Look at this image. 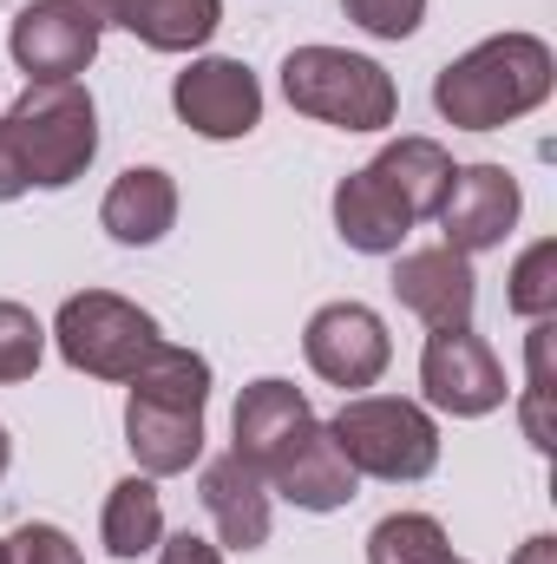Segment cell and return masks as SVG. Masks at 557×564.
Segmentation results:
<instances>
[{
  "mask_svg": "<svg viewBox=\"0 0 557 564\" xmlns=\"http://www.w3.org/2000/svg\"><path fill=\"white\" fill-rule=\"evenodd\" d=\"M394 295H401V308L419 315L426 328H466L472 308H479L472 257H459V250H446V243L401 250V257H394Z\"/></svg>",
  "mask_w": 557,
  "mask_h": 564,
  "instance_id": "cell-13",
  "label": "cell"
},
{
  "mask_svg": "<svg viewBox=\"0 0 557 564\" xmlns=\"http://www.w3.org/2000/svg\"><path fill=\"white\" fill-rule=\"evenodd\" d=\"M401 204H407V217H439V204H446V184H452V151L439 139H419V132H407V139H387L381 144V158L368 164Z\"/></svg>",
  "mask_w": 557,
  "mask_h": 564,
  "instance_id": "cell-19",
  "label": "cell"
},
{
  "mask_svg": "<svg viewBox=\"0 0 557 564\" xmlns=\"http://www.w3.org/2000/svg\"><path fill=\"white\" fill-rule=\"evenodd\" d=\"M308 426H315L308 394H302L295 381H282V375H263V381H250V388L237 394V414H230L237 446H230V453H243L256 473H270L282 453L308 433Z\"/></svg>",
  "mask_w": 557,
  "mask_h": 564,
  "instance_id": "cell-14",
  "label": "cell"
},
{
  "mask_svg": "<svg viewBox=\"0 0 557 564\" xmlns=\"http://www.w3.org/2000/svg\"><path fill=\"white\" fill-rule=\"evenodd\" d=\"M419 388H426V408L452 414V421H485L505 408V361L492 355L485 335L466 328H433L426 348H419Z\"/></svg>",
  "mask_w": 557,
  "mask_h": 564,
  "instance_id": "cell-7",
  "label": "cell"
},
{
  "mask_svg": "<svg viewBox=\"0 0 557 564\" xmlns=\"http://www.w3.org/2000/svg\"><path fill=\"white\" fill-rule=\"evenodd\" d=\"M505 302H512V315H525V322H551L557 315V237H538V243L512 263Z\"/></svg>",
  "mask_w": 557,
  "mask_h": 564,
  "instance_id": "cell-22",
  "label": "cell"
},
{
  "mask_svg": "<svg viewBox=\"0 0 557 564\" xmlns=\"http://www.w3.org/2000/svg\"><path fill=\"white\" fill-rule=\"evenodd\" d=\"M46 335H53L59 361L79 368V375H92V381H132L144 361L164 348L157 315L139 308L132 295H112V289H79V295H66Z\"/></svg>",
  "mask_w": 557,
  "mask_h": 564,
  "instance_id": "cell-5",
  "label": "cell"
},
{
  "mask_svg": "<svg viewBox=\"0 0 557 564\" xmlns=\"http://www.w3.org/2000/svg\"><path fill=\"white\" fill-rule=\"evenodd\" d=\"M341 13L374 40H414L426 20V0H341Z\"/></svg>",
  "mask_w": 557,
  "mask_h": 564,
  "instance_id": "cell-24",
  "label": "cell"
},
{
  "mask_svg": "<svg viewBox=\"0 0 557 564\" xmlns=\"http://www.w3.org/2000/svg\"><path fill=\"white\" fill-rule=\"evenodd\" d=\"M0 564H7V539H0Z\"/></svg>",
  "mask_w": 557,
  "mask_h": 564,
  "instance_id": "cell-31",
  "label": "cell"
},
{
  "mask_svg": "<svg viewBox=\"0 0 557 564\" xmlns=\"http://www.w3.org/2000/svg\"><path fill=\"white\" fill-rule=\"evenodd\" d=\"M282 99L335 132H387L401 119V86L381 59L348 46H295L282 59Z\"/></svg>",
  "mask_w": 557,
  "mask_h": 564,
  "instance_id": "cell-4",
  "label": "cell"
},
{
  "mask_svg": "<svg viewBox=\"0 0 557 564\" xmlns=\"http://www.w3.org/2000/svg\"><path fill=\"white\" fill-rule=\"evenodd\" d=\"M557 86V53L538 33H492L439 66L433 112L452 132H505L512 119L538 112Z\"/></svg>",
  "mask_w": 557,
  "mask_h": 564,
  "instance_id": "cell-1",
  "label": "cell"
},
{
  "mask_svg": "<svg viewBox=\"0 0 557 564\" xmlns=\"http://www.w3.org/2000/svg\"><path fill=\"white\" fill-rule=\"evenodd\" d=\"M99 539H106V552L119 564L157 552V539H164V499H157V479H151V473H132V479H119V486L106 492Z\"/></svg>",
  "mask_w": 557,
  "mask_h": 564,
  "instance_id": "cell-20",
  "label": "cell"
},
{
  "mask_svg": "<svg viewBox=\"0 0 557 564\" xmlns=\"http://www.w3.org/2000/svg\"><path fill=\"white\" fill-rule=\"evenodd\" d=\"M106 26H125L151 53H197L223 26V0H86Z\"/></svg>",
  "mask_w": 557,
  "mask_h": 564,
  "instance_id": "cell-17",
  "label": "cell"
},
{
  "mask_svg": "<svg viewBox=\"0 0 557 564\" xmlns=\"http://www.w3.org/2000/svg\"><path fill=\"white\" fill-rule=\"evenodd\" d=\"M518 421H525V440H532L538 453H551V446H557V426H551V394L525 388V401H518Z\"/></svg>",
  "mask_w": 557,
  "mask_h": 564,
  "instance_id": "cell-26",
  "label": "cell"
},
{
  "mask_svg": "<svg viewBox=\"0 0 557 564\" xmlns=\"http://www.w3.org/2000/svg\"><path fill=\"white\" fill-rule=\"evenodd\" d=\"M302 355L308 368L341 388V394H368L387 361H394V341H387V322L368 308V302H321L302 328Z\"/></svg>",
  "mask_w": 557,
  "mask_h": 564,
  "instance_id": "cell-8",
  "label": "cell"
},
{
  "mask_svg": "<svg viewBox=\"0 0 557 564\" xmlns=\"http://www.w3.org/2000/svg\"><path fill=\"white\" fill-rule=\"evenodd\" d=\"M328 433L348 453V466L381 486H414L439 466V421L401 394H348Z\"/></svg>",
  "mask_w": 557,
  "mask_h": 564,
  "instance_id": "cell-6",
  "label": "cell"
},
{
  "mask_svg": "<svg viewBox=\"0 0 557 564\" xmlns=\"http://www.w3.org/2000/svg\"><path fill=\"white\" fill-rule=\"evenodd\" d=\"M335 230H341V243L361 250V257H401L414 217H407V204L361 164V171H348V177L335 184Z\"/></svg>",
  "mask_w": 557,
  "mask_h": 564,
  "instance_id": "cell-18",
  "label": "cell"
},
{
  "mask_svg": "<svg viewBox=\"0 0 557 564\" xmlns=\"http://www.w3.org/2000/svg\"><path fill=\"white\" fill-rule=\"evenodd\" d=\"M197 499H204V512H210V525H217V545H230V552H263V545H270L276 492H270V479H263L243 453L204 459Z\"/></svg>",
  "mask_w": 557,
  "mask_h": 564,
  "instance_id": "cell-12",
  "label": "cell"
},
{
  "mask_svg": "<svg viewBox=\"0 0 557 564\" xmlns=\"http://www.w3.org/2000/svg\"><path fill=\"white\" fill-rule=\"evenodd\" d=\"M99 224H106V237L125 243V250H151V243H164L171 224H177V177L157 171V164H132V171H119L112 191H106V204H99Z\"/></svg>",
  "mask_w": 557,
  "mask_h": 564,
  "instance_id": "cell-16",
  "label": "cell"
},
{
  "mask_svg": "<svg viewBox=\"0 0 557 564\" xmlns=\"http://www.w3.org/2000/svg\"><path fill=\"white\" fill-rule=\"evenodd\" d=\"M106 40V20L86 0H26L7 26V53L26 79H79Z\"/></svg>",
  "mask_w": 557,
  "mask_h": 564,
  "instance_id": "cell-10",
  "label": "cell"
},
{
  "mask_svg": "<svg viewBox=\"0 0 557 564\" xmlns=\"http://www.w3.org/2000/svg\"><path fill=\"white\" fill-rule=\"evenodd\" d=\"M7 564H86V552L73 545V532L46 525V519H26L13 539H7Z\"/></svg>",
  "mask_w": 557,
  "mask_h": 564,
  "instance_id": "cell-25",
  "label": "cell"
},
{
  "mask_svg": "<svg viewBox=\"0 0 557 564\" xmlns=\"http://www.w3.org/2000/svg\"><path fill=\"white\" fill-rule=\"evenodd\" d=\"M157 564H223V545H210L197 532H177V539H157Z\"/></svg>",
  "mask_w": 557,
  "mask_h": 564,
  "instance_id": "cell-27",
  "label": "cell"
},
{
  "mask_svg": "<svg viewBox=\"0 0 557 564\" xmlns=\"http://www.w3.org/2000/svg\"><path fill=\"white\" fill-rule=\"evenodd\" d=\"M7 466H13V440H7V426H0V479H7Z\"/></svg>",
  "mask_w": 557,
  "mask_h": 564,
  "instance_id": "cell-30",
  "label": "cell"
},
{
  "mask_svg": "<svg viewBox=\"0 0 557 564\" xmlns=\"http://www.w3.org/2000/svg\"><path fill=\"white\" fill-rule=\"evenodd\" d=\"M446 564H466V558H446Z\"/></svg>",
  "mask_w": 557,
  "mask_h": 564,
  "instance_id": "cell-32",
  "label": "cell"
},
{
  "mask_svg": "<svg viewBox=\"0 0 557 564\" xmlns=\"http://www.w3.org/2000/svg\"><path fill=\"white\" fill-rule=\"evenodd\" d=\"M512 564H557V539H551V532H538V539H525V545L512 552Z\"/></svg>",
  "mask_w": 557,
  "mask_h": 564,
  "instance_id": "cell-29",
  "label": "cell"
},
{
  "mask_svg": "<svg viewBox=\"0 0 557 564\" xmlns=\"http://www.w3.org/2000/svg\"><path fill=\"white\" fill-rule=\"evenodd\" d=\"M125 446L151 479H177L204 466V408H210V361L197 348L164 341L125 381Z\"/></svg>",
  "mask_w": 557,
  "mask_h": 564,
  "instance_id": "cell-2",
  "label": "cell"
},
{
  "mask_svg": "<svg viewBox=\"0 0 557 564\" xmlns=\"http://www.w3.org/2000/svg\"><path fill=\"white\" fill-rule=\"evenodd\" d=\"M46 361V322L26 302H0V388L33 381Z\"/></svg>",
  "mask_w": 557,
  "mask_h": 564,
  "instance_id": "cell-23",
  "label": "cell"
},
{
  "mask_svg": "<svg viewBox=\"0 0 557 564\" xmlns=\"http://www.w3.org/2000/svg\"><path fill=\"white\" fill-rule=\"evenodd\" d=\"M263 479H270V492L288 499L295 512H341V506L354 499V486H361V473L348 466V453L335 446V433L321 421L308 426Z\"/></svg>",
  "mask_w": 557,
  "mask_h": 564,
  "instance_id": "cell-15",
  "label": "cell"
},
{
  "mask_svg": "<svg viewBox=\"0 0 557 564\" xmlns=\"http://www.w3.org/2000/svg\"><path fill=\"white\" fill-rule=\"evenodd\" d=\"M452 539L433 512H387L368 532V564H446Z\"/></svg>",
  "mask_w": 557,
  "mask_h": 564,
  "instance_id": "cell-21",
  "label": "cell"
},
{
  "mask_svg": "<svg viewBox=\"0 0 557 564\" xmlns=\"http://www.w3.org/2000/svg\"><path fill=\"white\" fill-rule=\"evenodd\" d=\"M518 210H525V191L505 164H459L446 184V204H439L446 250H459V257L499 250L518 230Z\"/></svg>",
  "mask_w": 557,
  "mask_h": 564,
  "instance_id": "cell-11",
  "label": "cell"
},
{
  "mask_svg": "<svg viewBox=\"0 0 557 564\" xmlns=\"http://www.w3.org/2000/svg\"><path fill=\"white\" fill-rule=\"evenodd\" d=\"M171 112L210 144L250 139V132L263 126V79H256L243 59L204 53V59H190V66L171 79Z\"/></svg>",
  "mask_w": 557,
  "mask_h": 564,
  "instance_id": "cell-9",
  "label": "cell"
},
{
  "mask_svg": "<svg viewBox=\"0 0 557 564\" xmlns=\"http://www.w3.org/2000/svg\"><path fill=\"white\" fill-rule=\"evenodd\" d=\"M0 119L33 191H66L99 158V106L79 79H26V93Z\"/></svg>",
  "mask_w": 557,
  "mask_h": 564,
  "instance_id": "cell-3",
  "label": "cell"
},
{
  "mask_svg": "<svg viewBox=\"0 0 557 564\" xmlns=\"http://www.w3.org/2000/svg\"><path fill=\"white\" fill-rule=\"evenodd\" d=\"M33 184H26V171H20V151L7 139V119H0V204H13V197H26Z\"/></svg>",
  "mask_w": 557,
  "mask_h": 564,
  "instance_id": "cell-28",
  "label": "cell"
}]
</instances>
